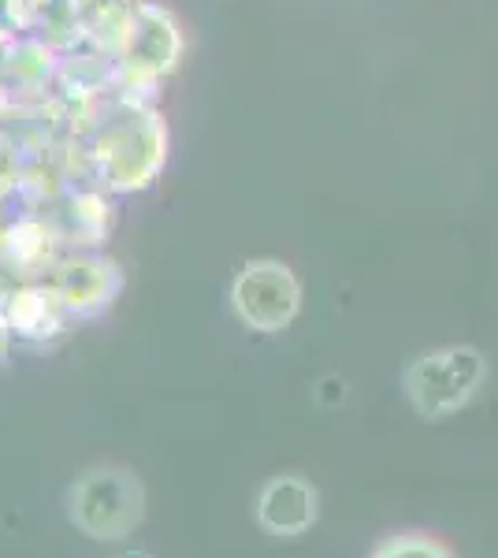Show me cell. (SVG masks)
Listing matches in <instances>:
<instances>
[{"mask_svg":"<svg viewBox=\"0 0 498 558\" xmlns=\"http://www.w3.org/2000/svg\"><path fill=\"white\" fill-rule=\"evenodd\" d=\"M120 558H149L146 551H126V555H120Z\"/></svg>","mask_w":498,"mask_h":558,"instance_id":"obj_11","label":"cell"},{"mask_svg":"<svg viewBox=\"0 0 498 558\" xmlns=\"http://www.w3.org/2000/svg\"><path fill=\"white\" fill-rule=\"evenodd\" d=\"M257 521L276 536H302L316 521V492L302 476H276L257 499Z\"/></svg>","mask_w":498,"mask_h":558,"instance_id":"obj_6","label":"cell"},{"mask_svg":"<svg viewBox=\"0 0 498 558\" xmlns=\"http://www.w3.org/2000/svg\"><path fill=\"white\" fill-rule=\"evenodd\" d=\"M142 518V492L123 473H94L75 488V521L97 539H116Z\"/></svg>","mask_w":498,"mask_h":558,"instance_id":"obj_3","label":"cell"},{"mask_svg":"<svg viewBox=\"0 0 498 558\" xmlns=\"http://www.w3.org/2000/svg\"><path fill=\"white\" fill-rule=\"evenodd\" d=\"M487 362L476 347H442L428 350L405 368V395L413 410L428 421L450 417L479 391Z\"/></svg>","mask_w":498,"mask_h":558,"instance_id":"obj_1","label":"cell"},{"mask_svg":"<svg viewBox=\"0 0 498 558\" xmlns=\"http://www.w3.org/2000/svg\"><path fill=\"white\" fill-rule=\"evenodd\" d=\"M231 305L246 328L271 336L294 324L302 310V283L283 260H250L231 283Z\"/></svg>","mask_w":498,"mask_h":558,"instance_id":"obj_2","label":"cell"},{"mask_svg":"<svg viewBox=\"0 0 498 558\" xmlns=\"http://www.w3.org/2000/svg\"><path fill=\"white\" fill-rule=\"evenodd\" d=\"M120 272H116L112 260L101 257H71L57 268L52 287L60 291V299L68 302L71 313L78 317H94L112 305V299L120 294Z\"/></svg>","mask_w":498,"mask_h":558,"instance_id":"obj_4","label":"cell"},{"mask_svg":"<svg viewBox=\"0 0 498 558\" xmlns=\"http://www.w3.org/2000/svg\"><path fill=\"white\" fill-rule=\"evenodd\" d=\"M123 49H126V68H134L138 75H160V71L175 68L179 52H183V38H179L168 12L138 8L131 31H126Z\"/></svg>","mask_w":498,"mask_h":558,"instance_id":"obj_5","label":"cell"},{"mask_svg":"<svg viewBox=\"0 0 498 558\" xmlns=\"http://www.w3.org/2000/svg\"><path fill=\"white\" fill-rule=\"evenodd\" d=\"M68 313L71 310H68V302L60 299L57 287H23V291H15L12 302H8L12 331L20 339H31V343L60 336Z\"/></svg>","mask_w":498,"mask_h":558,"instance_id":"obj_7","label":"cell"},{"mask_svg":"<svg viewBox=\"0 0 498 558\" xmlns=\"http://www.w3.org/2000/svg\"><path fill=\"white\" fill-rule=\"evenodd\" d=\"M373 558H447L439 544L432 539H421V536H398L391 544H384Z\"/></svg>","mask_w":498,"mask_h":558,"instance_id":"obj_9","label":"cell"},{"mask_svg":"<svg viewBox=\"0 0 498 558\" xmlns=\"http://www.w3.org/2000/svg\"><path fill=\"white\" fill-rule=\"evenodd\" d=\"M4 257H8V265H15L20 272H38V268H45L52 260V235L41 223H20L15 231H8Z\"/></svg>","mask_w":498,"mask_h":558,"instance_id":"obj_8","label":"cell"},{"mask_svg":"<svg viewBox=\"0 0 498 558\" xmlns=\"http://www.w3.org/2000/svg\"><path fill=\"white\" fill-rule=\"evenodd\" d=\"M12 320H8V313H0V357L8 354V343H12Z\"/></svg>","mask_w":498,"mask_h":558,"instance_id":"obj_10","label":"cell"}]
</instances>
